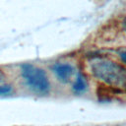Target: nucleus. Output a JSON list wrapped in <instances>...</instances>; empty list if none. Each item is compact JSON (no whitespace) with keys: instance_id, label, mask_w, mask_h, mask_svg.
I'll use <instances>...</instances> for the list:
<instances>
[{"instance_id":"nucleus-8","label":"nucleus","mask_w":126,"mask_h":126,"mask_svg":"<svg viewBox=\"0 0 126 126\" xmlns=\"http://www.w3.org/2000/svg\"><path fill=\"white\" fill-rule=\"evenodd\" d=\"M5 79V74L2 72V70L0 69V82H2Z\"/></svg>"},{"instance_id":"nucleus-5","label":"nucleus","mask_w":126,"mask_h":126,"mask_svg":"<svg viewBox=\"0 0 126 126\" xmlns=\"http://www.w3.org/2000/svg\"><path fill=\"white\" fill-rule=\"evenodd\" d=\"M87 89H88V83L86 81V78L81 73H79L77 79L75 80L72 86V91L75 94H82L87 91Z\"/></svg>"},{"instance_id":"nucleus-1","label":"nucleus","mask_w":126,"mask_h":126,"mask_svg":"<svg viewBox=\"0 0 126 126\" xmlns=\"http://www.w3.org/2000/svg\"><path fill=\"white\" fill-rule=\"evenodd\" d=\"M93 75L104 84L126 92V68L112 60L95 58L91 62Z\"/></svg>"},{"instance_id":"nucleus-7","label":"nucleus","mask_w":126,"mask_h":126,"mask_svg":"<svg viewBox=\"0 0 126 126\" xmlns=\"http://www.w3.org/2000/svg\"><path fill=\"white\" fill-rule=\"evenodd\" d=\"M120 58H121V60H122L124 63H126V51L120 52Z\"/></svg>"},{"instance_id":"nucleus-2","label":"nucleus","mask_w":126,"mask_h":126,"mask_svg":"<svg viewBox=\"0 0 126 126\" xmlns=\"http://www.w3.org/2000/svg\"><path fill=\"white\" fill-rule=\"evenodd\" d=\"M21 75L27 87L38 95H44L50 91V82L45 71L30 63L21 65Z\"/></svg>"},{"instance_id":"nucleus-4","label":"nucleus","mask_w":126,"mask_h":126,"mask_svg":"<svg viewBox=\"0 0 126 126\" xmlns=\"http://www.w3.org/2000/svg\"><path fill=\"white\" fill-rule=\"evenodd\" d=\"M53 73L61 83H68L74 73V67L68 63H55L51 67Z\"/></svg>"},{"instance_id":"nucleus-3","label":"nucleus","mask_w":126,"mask_h":126,"mask_svg":"<svg viewBox=\"0 0 126 126\" xmlns=\"http://www.w3.org/2000/svg\"><path fill=\"white\" fill-rule=\"evenodd\" d=\"M125 93V91L107 85H99L96 90V95L99 101H111L113 98Z\"/></svg>"},{"instance_id":"nucleus-6","label":"nucleus","mask_w":126,"mask_h":126,"mask_svg":"<svg viewBox=\"0 0 126 126\" xmlns=\"http://www.w3.org/2000/svg\"><path fill=\"white\" fill-rule=\"evenodd\" d=\"M13 91V88L12 86L10 85H3V86H0V95H7V94H10Z\"/></svg>"}]
</instances>
